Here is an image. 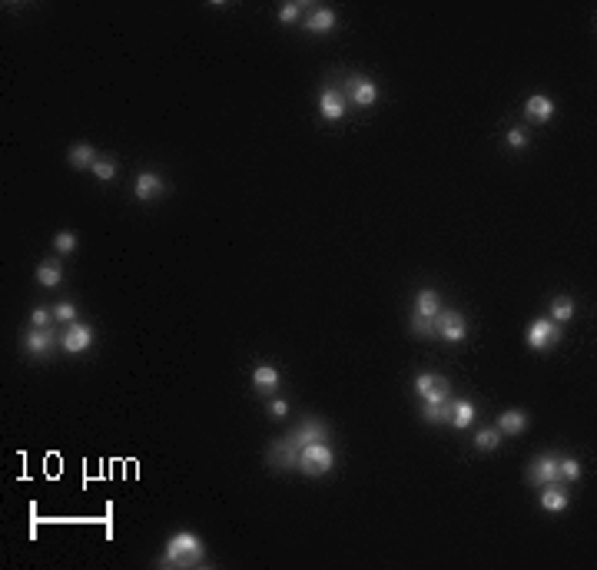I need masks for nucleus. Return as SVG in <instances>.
Returning a JSON list of instances; mask_svg holds the SVG:
<instances>
[{"instance_id":"nucleus-1","label":"nucleus","mask_w":597,"mask_h":570,"mask_svg":"<svg viewBox=\"0 0 597 570\" xmlns=\"http://www.w3.org/2000/svg\"><path fill=\"white\" fill-rule=\"evenodd\" d=\"M206 560V547H203V540L189 534V530H179L169 537L166 544V554L160 560V567H199Z\"/></svg>"},{"instance_id":"nucleus-2","label":"nucleus","mask_w":597,"mask_h":570,"mask_svg":"<svg viewBox=\"0 0 597 570\" xmlns=\"http://www.w3.org/2000/svg\"><path fill=\"white\" fill-rule=\"evenodd\" d=\"M332 464H335V454L325 441H316V445H306V448L298 451V471L302 474H309V478H322V474H329Z\"/></svg>"},{"instance_id":"nucleus-3","label":"nucleus","mask_w":597,"mask_h":570,"mask_svg":"<svg viewBox=\"0 0 597 570\" xmlns=\"http://www.w3.org/2000/svg\"><path fill=\"white\" fill-rule=\"evenodd\" d=\"M528 348H535V352H545V348H554L561 342V325L551 322V318H535L531 325H528Z\"/></svg>"},{"instance_id":"nucleus-4","label":"nucleus","mask_w":597,"mask_h":570,"mask_svg":"<svg viewBox=\"0 0 597 570\" xmlns=\"http://www.w3.org/2000/svg\"><path fill=\"white\" fill-rule=\"evenodd\" d=\"M415 391L422 398L425 405H435V401H442V398H452V385L445 381L442 375H432V371H422V375L415 378Z\"/></svg>"},{"instance_id":"nucleus-5","label":"nucleus","mask_w":597,"mask_h":570,"mask_svg":"<svg viewBox=\"0 0 597 570\" xmlns=\"http://www.w3.org/2000/svg\"><path fill=\"white\" fill-rule=\"evenodd\" d=\"M435 328H438V335L445 342H462L468 335V325H464V315L462 312H454V308H442L438 315H435Z\"/></svg>"},{"instance_id":"nucleus-6","label":"nucleus","mask_w":597,"mask_h":570,"mask_svg":"<svg viewBox=\"0 0 597 570\" xmlns=\"http://www.w3.org/2000/svg\"><path fill=\"white\" fill-rule=\"evenodd\" d=\"M298 445L292 438H282V441H272L269 448V464L279 471H298Z\"/></svg>"},{"instance_id":"nucleus-7","label":"nucleus","mask_w":597,"mask_h":570,"mask_svg":"<svg viewBox=\"0 0 597 570\" xmlns=\"http://www.w3.org/2000/svg\"><path fill=\"white\" fill-rule=\"evenodd\" d=\"M60 342L63 338L53 335V328H30V332L23 335V352H30L33 358H40V355H50Z\"/></svg>"},{"instance_id":"nucleus-8","label":"nucleus","mask_w":597,"mask_h":570,"mask_svg":"<svg viewBox=\"0 0 597 570\" xmlns=\"http://www.w3.org/2000/svg\"><path fill=\"white\" fill-rule=\"evenodd\" d=\"M63 352H70V355H80V352H87V348L93 345V328L83 325V322H70V328L63 332Z\"/></svg>"},{"instance_id":"nucleus-9","label":"nucleus","mask_w":597,"mask_h":570,"mask_svg":"<svg viewBox=\"0 0 597 570\" xmlns=\"http://www.w3.org/2000/svg\"><path fill=\"white\" fill-rule=\"evenodd\" d=\"M561 458L557 454H541V458L535 461V468H531V474H528V481L531 484H554V481H564L561 478Z\"/></svg>"},{"instance_id":"nucleus-10","label":"nucleus","mask_w":597,"mask_h":570,"mask_svg":"<svg viewBox=\"0 0 597 570\" xmlns=\"http://www.w3.org/2000/svg\"><path fill=\"white\" fill-rule=\"evenodd\" d=\"M289 438L296 441L298 448H306V445H316V441H325V438H329V428L322 425V421H316V418H306V421H302V425H298L296 431L289 435Z\"/></svg>"},{"instance_id":"nucleus-11","label":"nucleus","mask_w":597,"mask_h":570,"mask_svg":"<svg viewBox=\"0 0 597 570\" xmlns=\"http://www.w3.org/2000/svg\"><path fill=\"white\" fill-rule=\"evenodd\" d=\"M349 96L355 106H372V103L379 100V86L372 80H365V77H352L349 80Z\"/></svg>"},{"instance_id":"nucleus-12","label":"nucleus","mask_w":597,"mask_h":570,"mask_svg":"<svg viewBox=\"0 0 597 570\" xmlns=\"http://www.w3.org/2000/svg\"><path fill=\"white\" fill-rule=\"evenodd\" d=\"M163 189H166V183H163V176L160 173H140L136 176V183H133L136 199H156Z\"/></svg>"},{"instance_id":"nucleus-13","label":"nucleus","mask_w":597,"mask_h":570,"mask_svg":"<svg viewBox=\"0 0 597 570\" xmlns=\"http://www.w3.org/2000/svg\"><path fill=\"white\" fill-rule=\"evenodd\" d=\"M345 106H349V100H345L339 90H325V93H322L319 113L325 116V120H342V116H345Z\"/></svg>"},{"instance_id":"nucleus-14","label":"nucleus","mask_w":597,"mask_h":570,"mask_svg":"<svg viewBox=\"0 0 597 570\" xmlns=\"http://www.w3.org/2000/svg\"><path fill=\"white\" fill-rule=\"evenodd\" d=\"M452 408H454V398H442V401H435V405H425L422 418L428 425H452Z\"/></svg>"},{"instance_id":"nucleus-15","label":"nucleus","mask_w":597,"mask_h":570,"mask_svg":"<svg viewBox=\"0 0 597 570\" xmlns=\"http://www.w3.org/2000/svg\"><path fill=\"white\" fill-rule=\"evenodd\" d=\"M537 501H541V508L545 510H554L557 514V510L567 508V501L571 498H567V491L561 488V481H554V484H545V491H541V498Z\"/></svg>"},{"instance_id":"nucleus-16","label":"nucleus","mask_w":597,"mask_h":570,"mask_svg":"<svg viewBox=\"0 0 597 570\" xmlns=\"http://www.w3.org/2000/svg\"><path fill=\"white\" fill-rule=\"evenodd\" d=\"M63 279V265L60 259H43L40 265H37V282L43 285V289H57Z\"/></svg>"},{"instance_id":"nucleus-17","label":"nucleus","mask_w":597,"mask_h":570,"mask_svg":"<svg viewBox=\"0 0 597 570\" xmlns=\"http://www.w3.org/2000/svg\"><path fill=\"white\" fill-rule=\"evenodd\" d=\"M525 116L528 120H537V123L551 120V116H554V103L547 100V96H541V93H535V96L525 103Z\"/></svg>"},{"instance_id":"nucleus-18","label":"nucleus","mask_w":597,"mask_h":570,"mask_svg":"<svg viewBox=\"0 0 597 570\" xmlns=\"http://www.w3.org/2000/svg\"><path fill=\"white\" fill-rule=\"evenodd\" d=\"M67 160H70L73 169H87V166L96 163V150H93L90 142H73V146H70V156H67Z\"/></svg>"},{"instance_id":"nucleus-19","label":"nucleus","mask_w":597,"mask_h":570,"mask_svg":"<svg viewBox=\"0 0 597 570\" xmlns=\"http://www.w3.org/2000/svg\"><path fill=\"white\" fill-rule=\"evenodd\" d=\"M525 428H528L525 411H505V415L498 418V431H501V435H521Z\"/></svg>"},{"instance_id":"nucleus-20","label":"nucleus","mask_w":597,"mask_h":570,"mask_svg":"<svg viewBox=\"0 0 597 570\" xmlns=\"http://www.w3.org/2000/svg\"><path fill=\"white\" fill-rule=\"evenodd\" d=\"M415 312H418V315H428V318L438 315V312H442V298H438V292L422 289V292H418V302H415Z\"/></svg>"},{"instance_id":"nucleus-21","label":"nucleus","mask_w":597,"mask_h":570,"mask_svg":"<svg viewBox=\"0 0 597 570\" xmlns=\"http://www.w3.org/2000/svg\"><path fill=\"white\" fill-rule=\"evenodd\" d=\"M252 385H256L259 391H276V388H279V371L272 365H256V371H252Z\"/></svg>"},{"instance_id":"nucleus-22","label":"nucleus","mask_w":597,"mask_h":570,"mask_svg":"<svg viewBox=\"0 0 597 570\" xmlns=\"http://www.w3.org/2000/svg\"><path fill=\"white\" fill-rule=\"evenodd\" d=\"M332 27H335V11H329V7H319V11L306 21V30H312V33H325V30H332Z\"/></svg>"},{"instance_id":"nucleus-23","label":"nucleus","mask_w":597,"mask_h":570,"mask_svg":"<svg viewBox=\"0 0 597 570\" xmlns=\"http://www.w3.org/2000/svg\"><path fill=\"white\" fill-rule=\"evenodd\" d=\"M571 315H574V298L567 296H557L554 302H551V322H571Z\"/></svg>"},{"instance_id":"nucleus-24","label":"nucleus","mask_w":597,"mask_h":570,"mask_svg":"<svg viewBox=\"0 0 597 570\" xmlns=\"http://www.w3.org/2000/svg\"><path fill=\"white\" fill-rule=\"evenodd\" d=\"M452 425L454 428H472L474 425V405H472V401H454V408H452Z\"/></svg>"},{"instance_id":"nucleus-25","label":"nucleus","mask_w":597,"mask_h":570,"mask_svg":"<svg viewBox=\"0 0 597 570\" xmlns=\"http://www.w3.org/2000/svg\"><path fill=\"white\" fill-rule=\"evenodd\" d=\"M501 445V431L498 428H481L478 435H474V448L478 451H494Z\"/></svg>"},{"instance_id":"nucleus-26","label":"nucleus","mask_w":597,"mask_h":570,"mask_svg":"<svg viewBox=\"0 0 597 570\" xmlns=\"http://www.w3.org/2000/svg\"><path fill=\"white\" fill-rule=\"evenodd\" d=\"M412 332H415L418 338H432V335H438V328H435V318L418 315V312L412 315Z\"/></svg>"},{"instance_id":"nucleus-27","label":"nucleus","mask_w":597,"mask_h":570,"mask_svg":"<svg viewBox=\"0 0 597 570\" xmlns=\"http://www.w3.org/2000/svg\"><path fill=\"white\" fill-rule=\"evenodd\" d=\"M90 169H93V176H96V179H104V183L116 179V163H113V160H96Z\"/></svg>"},{"instance_id":"nucleus-28","label":"nucleus","mask_w":597,"mask_h":570,"mask_svg":"<svg viewBox=\"0 0 597 570\" xmlns=\"http://www.w3.org/2000/svg\"><path fill=\"white\" fill-rule=\"evenodd\" d=\"M53 249H57L60 255L73 252V249H77V235H73V233H57V235H53Z\"/></svg>"},{"instance_id":"nucleus-29","label":"nucleus","mask_w":597,"mask_h":570,"mask_svg":"<svg viewBox=\"0 0 597 570\" xmlns=\"http://www.w3.org/2000/svg\"><path fill=\"white\" fill-rule=\"evenodd\" d=\"M298 13H302V4L289 0V4H282V11H279V23H296Z\"/></svg>"},{"instance_id":"nucleus-30","label":"nucleus","mask_w":597,"mask_h":570,"mask_svg":"<svg viewBox=\"0 0 597 570\" xmlns=\"http://www.w3.org/2000/svg\"><path fill=\"white\" fill-rule=\"evenodd\" d=\"M53 318H57V322H73V318H77V306H73V302H57V306H53Z\"/></svg>"},{"instance_id":"nucleus-31","label":"nucleus","mask_w":597,"mask_h":570,"mask_svg":"<svg viewBox=\"0 0 597 570\" xmlns=\"http://www.w3.org/2000/svg\"><path fill=\"white\" fill-rule=\"evenodd\" d=\"M53 322V308H33L30 312V325L33 328H50Z\"/></svg>"},{"instance_id":"nucleus-32","label":"nucleus","mask_w":597,"mask_h":570,"mask_svg":"<svg viewBox=\"0 0 597 570\" xmlns=\"http://www.w3.org/2000/svg\"><path fill=\"white\" fill-rule=\"evenodd\" d=\"M557 468H561V478H567V481H577V478H581V464H577L574 458H564L561 464H557Z\"/></svg>"},{"instance_id":"nucleus-33","label":"nucleus","mask_w":597,"mask_h":570,"mask_svg":"<svg viewBox=\"0 0 597 570\" xmlns=\"http://www.w3.org/2000/svg\"><path fill=\"white\" fill-rule=\"evenodd\" d=\"M508 146H511V150H521V146H528V133L525 130H508Z\"/></svg>"},{"instance_id":"nucleus-34","label":"nucleus","mask_w":597,"mask_h":570,"mask_svg":"<svg viewBox=\"0 0 597 570\" xmlns=\"http://www.w3.org/2000/svg\"><path fill=\"white\" fill-rule=\"evenodd\" d=\"M269 415H272V418H286L289 415V405L276 398V401H269Z\"/></svg>"}]
</instances>
